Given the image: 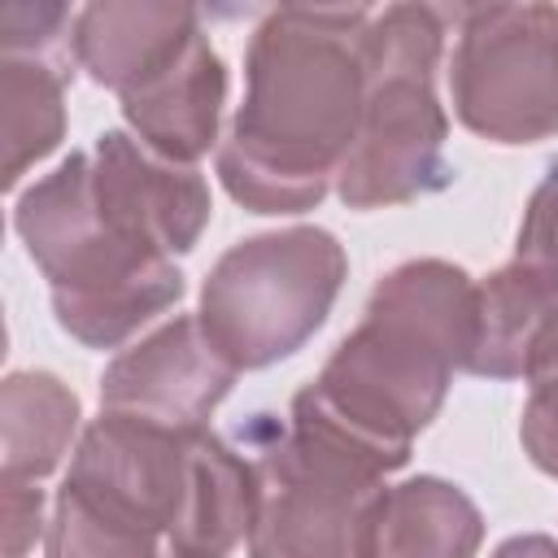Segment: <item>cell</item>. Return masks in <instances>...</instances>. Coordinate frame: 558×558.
<instances>
[{
    "mask_svg": "<svg viewBox=\"0 0 558 558\" xmlns=\"http://www.w3.org/2000/svg\"><path fill=\"white\" fill-rule=\"evenodd\" d=\"M209 222V183L126 131H100L13 205V231L52 288V314L87 349H118L183 296L179 253Z\"/></svg>",
    "mask_w": 558,
    "mask_h": 558,
    "instance_id": "obj_1",
    "label": "cell"
},
{
    "mask_svg": "<svg viewBox=\"0 0 558 558\" xmlns=\"http://www.w3.org/2000/svg\"><path fill=\"white\" fill-rule=\"evenodd\" d=\"M371 9H270L244 52V105L218 144V179L248 214L314 209L349 157L366 100Z\"/></svg>",
    "mask_w": 558,
    "mask_h": 558,
    "instance_id": "obj_2",
    "label": "cell"
},
{
    "mask_svg": "<svg viewBox=\"0 0 558 558\" xmlns=\"http://www.w3.org/2000/svg\"><path fill=\"white\" fill-rule=\"evenodd\" d=\"M480 283L445 262L392 266L366 296L362 323L336 344L314 384L292 397V423L392 475L436 418L453 371L471 366Z\"/></svg>",
    "mask_w": 558,
    "mask_h": 558,
    "instance_id": "obj_3",
    "label": "cell"
},
{
    "mask_svg": "<svg viewBox=\"0 0 558 558\" xmlns=\"http://www.w3.org/2000/svg\"><path fill=\"white\" fill-rule=\"evenodd\" d=\"M453 9L388 4L366 26V100L340 161L336 192L349 209H388L449 183V118L436 96L445 26Z\"/></svg>",
    "mask_w": 558,
    "mask_h": 558,
    "instance_id": "obj_4",
    "label": "cell"
},
{
    "mask_svg": "<svg viewBox=\"0 0 558 558\" xmlns=\"http://www.w3.org/2000/svg\"><path fill=\"white\" fill-rule=\"evenodd\" d=\"M349 275L327 227H283L231 244L201 283V327L235 371L292 357L331 314Z\"/></svg>",
    "mask_w": 558,
    "mask_h": 558,
    "instance_id": "obj_5",
    "label": "cell"
},
{
    "mask_svg": "<svg viewBox=\"0 0 558 558\" xmlns=\"http://www.w3.org/2000/svg\"><path fill=\"white\" fill-rule=\"evenodd\" d=\"M253 558H366L384 475L336 440L288 423L253 458Z\"/></svg>",
    "mask_w": 558,
    "mask_h": 558,
    "instance_id": "obj_6",
    "label": "cell"
},
{
    "mask_svg": "<svg viewBox=\"0 0 558 558\" xmlns=\"http://www.w3.org/2000/svg\"><path fill=\"white\" fill-rule=\"evenodd\" d=\"M453 22L449 96L458 122L493 144L558 135V9L471 4L453 9Z\"/></svg>",
    "mask_w": 558,
    "mask_h": 558,
    "instance_id": "obj_7",
    "label": "cell"
},
{
    "mask_svg": "<svg viewBox=\"0 0 558 558\" xmlns=\"http://www.w3.org/2000/svg\"><path fill=\"white\" fill-rule=\"evenodd\" d=\"M196 432L100 410L83 427L61 488L135 532L170 536L192 493Z\"/></svg>",
    "mask_w": 558,
    "mask_h": 558,
    "instance_id": "obj_8",
    "label": "cell"
},
{
    "mask_svg": "<svg viewBox=\"0 0 558 558\" xmlns=\"http://www.w3.org/2000/svg\"><path fill=\"white\" fill-rule=\"evenodd\" d=\"M235 366L214 349L196 314H174L100 375V410L196 432L235 384Z\"/></svg>",
    "mask_w": 558,
    "mask_h": 558,
    "instance_id": "obj_9",
    "label": "cell"
},
{
    "mask_svg": "<svg viewBox=\"0 0 558 558\" xmlns=\"http://www.w3.org/2000/svg\"><path fill=\"white\" fill-rule=\"evenodd\" d=\"M118 105L140 144H148L166 161L192 166L218 140L227 105V65L214 52L209 35L196 31L157 74L122 92Z\"/></svg>",
    "mask_w": 558,
    "mask_h": 558,
    "instance_id": "obj_10",
    "label": "cell"
},
{
    "mask_svg": "<svg viewBox=\"0 0 558 558\" xmlns=\"http://www.w3.org/2000/svg\"><path fill=\"white\" fill-rule=\"evenodd\" d=\"M558 353V279L506 262L480 283L471 375L480 379H532Z\"/></svg>",
    "mask_w": 558,
    "mask_h": 558,
    "instance_id": "obj_11",
    "label": "cell"
},
{
    "mask_svg": "<svg viewBox=\"0 0 558 558\" xmlns=\"http://www.w3.org/2000/svg\"><path fill=\"white\" fill-rule=\"evenodd\" d=\"M201 13L170 0H100L74 17V61L118 96L157 74L192 35Z\"/></svg>",
    "mask_w": 558,
    "mask_h": 558,
    "instance_id": "obj_12",
    "label": "cell"
},
{
    "mask_svg": "<svg viewBox=\"0 0 558 558\" xmlns=\"http://www.w3.org/2000/svg\"><path fill=\"white\" fill-rule=\"evenodd\" d=\"M480 541V506L440 475H414L379 493L366 558H475Z\"/></svg>",
    "mask_w": 558,
    "mask_h": 558,
    "instance_id": "obj_13",
    "label": "cell"
},
{
    "mask_svg": "<svg viewBox=\"0 0 558 558\" xmlns=\"http://www.w3.org/2000/svg\"><path fill=\"white\" fill-rule=\"evenodd\" d=\"M74 48H4L0 57V144L13 192L22 174L65 140V87L74 78Z\"/></svg>",
    "mask_w": 558,
    "mask_h": 558,
    "instance_id": "obj_14",
    "label": "cell"
},
{
    "mask_svg": "<svg viewBox=\"0 0 558 558\" xmlns=\"http://www.w3.org/2000/svg\"><path fill=\"white\" fill-rule=\"evenodd\" d=\"M257 510V471L253 458L235 453L209 427L196 432V462H192V493L183 519L174 523L170 554L187 558H227L253 527Z\"/></svg>",
    "mask_w": 558,
    "mask_h": 558,
    "instance_id": "obj_15",
    "label": "cell"
},
{
    "mask_svg": "<svg viewBox=\"0 0 558 558\" xmlns=\"http://www.w3.org/2000/svg\"><path fill=\"white\" fill-rule=\"evenodd\" d=\"M78 397L52 371H9L0 384V480H44L74 453Z\"/></svg>",
    "mask_w": 558,
    "mask_h": 558,
    "instance_id": "obj_16",
    "label": "cell"
},
{
    "mask_svg": "<svg viewBox=\"0 0 558 558\" xmlns=\"http://www.w3.org/2000/svg\"><path fill=\"white\" fill-rule=\"evenodd\" d=\"M157 541L161 536L135 532V527L92 510L70 488H57L52 519L44 532V554L48 558H161Z\"/></svg>",
    "mask_w": 558,
    "mask_h": 558,
    "instance_id": "obj_17",
    "label": "cell"
},
{
    "mask_svg": "<svg viewBox=\"0 0 558 558\" xmlns=\"http://www.w3.org/2000/svg\"><path fill=\"white\" fill-rule=\"evenodd\" d=\"M527 384H532V392L523 401L519 440H523V453L532 458V466L558 480V353Z\"/></svg>",
    "mask_w": 558,
    "mask_h": 558,
    "instance_id": "obj_18",
    "label": "cell"
},
{
    "mask_svg": "<svg viewBox=\"0 0 558 558\" xmlns=\"http://www.w3.org/2000/svg\"><path fill=\"white\" fill-rule=\"evenodd\" d=\"M514 262L536 266V270L558 279V161L536 183V192L523 209L519 240H514Z\"/></svg>",
    "mask_w": 558,
    "mask_h": 558,
    "instance_id": "obj_19",
    "label": "cell"
},
{
    "mask_svg": "<svg viewBox=\"0 0 558 558\" xmlns=\"http://www.w3.org/2000/svg\"><path fill=\"white\" fill-rule=\"evenodd\" d=\"M4 488V558H26L44 527V493L35 480H0Z\"/></svg>",
    "mask_w": 558,
    "mask_h": 558,
    "instance_id": "obj_20",
    "label": "cell"
},
{
    "mask_svg": "<svg viewBox=\"0 0 558 558\" xmlns=\"http://www.w3.org/2000/svg\"><path fill=\"white\" fill-rule=\"evenodd\" d=\"M493 558H558V541L545 532H523V536L501 541L493 549Z\"/></svg>",
    "mask_w": 558,
    "mask_h": 558,
    "instance_id": "obj_21",
    "label": "cell"
},
{
    "mask_svg": "<svg viewBox=\"0 0 558 558\" xmlns=\"http://www.w3.org/2000/svg\"><path fill=\"white\" fill-rule=\"evenodd\" d=\"M166 558H187V554H166Z\"/></svg>",
    "mask_w": 558,
    "mask_h": 558,
    "instance_id": "obj_22",
    "label": "cell"
}]
</instances>
